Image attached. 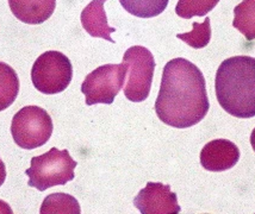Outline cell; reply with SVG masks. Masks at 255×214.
<instances>
[{
	"label": "cell",
	"instance_id": "1",
	"mask_svg": "<svg viewBox=\"0 0 255 214\" xmlns=\"http://www.w3.org/2000/svg\"><path fill=\"white\" fill-rule=\"evenodd\" d=\"M203 73L192 62L174 59L163 68L155 112L163 124L186 129L198 124L209 112Z\"/></svg>",
	"mask_w": 255,
	"mask_h": 214
},
{
	"label": "cell",
	"instance_id": "2",
	"mask_svg": "<svg viewBox=\"0 0 255 214\" xmlns=\"http://www.w3.org/2000/svg\"><path fill=\"white\" fill-rule=\"evenodd\" d=\"M221 107L236 118L255 117V59L230 57L221 63L215 81Z\"/></svg>",
	"mask_w": 255,
	"mask_h": 214
},
{
	"label": "cell",
	"instance_id": "3",
	"mask_svg": "<svg viewBox=\"0 0 255 214\" xmlns=\"http://www.w3.org/2000/svg\"><path fill=\"white\" fill-rule=\"evenodd\" d=\"M78 162L71 157L68 150L51 147L48 152L31 158V167L25 170L28 185L39 192L54 186H62L74 179Z\"/></svg>",
	"mask_w": 255,
	"mask_h": 214
},
{
	"label": "cell",
	"instance_id": "4",
	"mask_svg": "<svg viewBox=\"0 0 255 214\" xmlns=\"http://www.w3.org/2000/svg\"><path fill=\"white\" fill-rule=\"evenodd\" d=\"M14 143L22 149L43 146L53 134V120L44 108L25 106L14 114L11 124Z\"/></svg>",
	"mask_w": 255,
	"mask_h": 214
},
{
	"label": "cell",
	"instance_id": "5",
	"mask_svg": "<svg viewBox=\"0 0 255 214\" xmlns=\"http://www.w3.org/2000/svg\"><path fill=\"white\" fill-rule=\"evenodd\" d=\"M73 67L69 59L60 51H45L36 60L31 69L35 88L43 94H57L69 86Z\"/></svg>",
	"mask_w": 255,
	"mask_h": 214
},
{
	"label": "cell",
	"instance_id": "6",
	"mask_svg": "<svg viewBox=\"0 0 255 214\" xmlns=\"http://www.w3.org/2000/svg\"><path fill=\"white\" fill-rule=\"evenodd\" d=\"M128 66V82L124 87V95L132 102L144 101L149 95L153 82L155 60L147 48L141 45L129 48L123 56Z\"/></svg>",
	"mask_w": 255,
	"mask_h": 214
},
{
	"label": "cell",
	"instance_id": "7",
	"mask_svg": "<svg viewBox=\"0 0 255 214\" xmlns=\"http://www.w3.org/2000/svg\"><path fill=\"white\" fill-rule=\"evenodd\" d=\"M127 74L128 66L124 62L121 65H105L95 69L81 85L86 105H111L123 88Z\"/></svg>",
	"mask_w": 255,
	"mask_h": 214
},
{
	"label": "cell",
	"instance_id": "8",
	"mask_svg": "<svg viewBox=\"0 0 255 214\" xmlns=\"http://www.w3.org/2000/svg\"><path fill=\"white\" fill-rule=\"evenodd\" d=\"M133 205L142 214H178L181 210L177 194L160 182H148L133 199Z\"/></svg>",
	"mask_w": 255,
	"mask_h": 214
},
{
	"label": "cell",
	"instance_id": "9",
	"mask_svg": "<svg viewBox=\"0 0 255 214\" xmlns=\"http://www.w3.org/2000/svg\"><path fill=\"white\" fill-rule=\"evenodd\" d=\"M239 147L228 140L211 141L200 152V163L208 171H226L239 162Z\"/></svg>",
	"mask_w": 255,
	"mask_h": 214
},
{
	"label": "cell",
	"instance_id": "10",
	"mask_svg": "<svg viewBox=\"0 0 255 214\" xmlns=\"http://www.w3.org/2000/svg\"><path fill=\"white\" fill-rule=\"evenodd\" d=\"M8 5L13 16L20 22L37 25L51 17L56 0H8Z\"/></svg>",
	"mask_w": 255,
	"mask_h": 214
},
{
	"label": "cell",
	"instance_id": "11",
	"mask_svg": "<svg viewBox=\"0 0 255 214\" xmlns=\"http://www.w3.org/2000/svg\"><path fill=\"white\" fill-rule=\"evenodd\" d=\"M105 1L106 0L91 1L81 12V24L87 34H90L92 37L104 38L114 43L115 41L111 38V34L116 31V29L109 26L104 10Z\"/></svg>",
	"mask_w": 255,
	"mask_h": 214
},
{
	"label": "cell",
	"instance_id": "12",
	"mask_svg": "<svg viewBox=\"0 0 255 214\" xmlns=\"http://www.w3.org/2000/svg\"><path fill=\"white\" fill-rule=\"evenodd\" d=\"M19 93V79L13 68L0 61V112L13 104Z\"/></svg>",
	"mask_w": 255,
	"mask_h": 214
},
{
	"label": "cell",
	"instance_id": "13",
	"mask_svg": "<svg viewBox=\"0 0 255 214\" xmlns=\"http://www.w3.org/2000/svg\"><path fill=\"white\" fill-rule=\"evenodd\" d=\"M234 28L248 41L255 40V0H244L234 8Z\"/></svg>",
	"mask_w": 255,
	"mask_h": 214
},
{
	"label": "cell",
	"instance_id": "14",
	"mask_svg": "<svg viewBox=\"0 0 255 214\" xmlns=\"http://www.w3.org/2000/svg\"><path fill=\"white\" fill-rule=\"evenodd\" d=\"M41 214H80L77 199L65 193L48 195L41 206Z\"/></svg>",
	"mask_w": 255,
	"mask_h": 214
},
{
	"label": "cell",
	"instance_id": "15",
	"mask_svg": "<svg viewBox=\"0 0 255 214\" xmlns=\"http://www.w3.org/2000/svg\"><path fill=\"white\" fill-rule=\"evenodd\" d=\"M169 0H120L124 10L139 18L156 17L166 10Z\"/></svg>",
	"mask_w": 255,
	"mask_h": 214
},
{
	"label": "cell",
	"instance_id": "16",
	"mask_svg": "<svg viewBox=\"0 0 255 214\" xmlns=\"http://www.w3.org/2000/svg\"><path fill=\"white\" fill-rule=\"evenodd\" d=\"M220 0H179L175 6V13L185 19L192 17H203L212 11Z\"/></svg>",
	"mask_w": 255,
	"mask_h": 214
},
{
	"label": "cell",
	"instance_id": "17",
	"mask_svg": "<svg viewBox=\"0 0 255 214\" xmlns=\"http://www.w3.org/2000/svg\"><path fill=\"white\" fill-rule=\"evenodd\" d=\"M178 38L184 41L185 43L191 45L196 49L204 48L209 44L211 38V28H210V18L206 17L204 23H193V30L186 34L177 35Z\"/></svg>",
	"mask_w": 255,
	"mask_h": 214
},
{
	"label": "cell",
	"instance_id": "18",
	"mask_svg": "<svg viewBox=\"0 0 255 214\" xmlns=\"http://www.w3.org/2000/svg\"><path fill=\"white\" fill-rule=\"evenodd\" d=\"M5 179H6V167L4 162H2L1 158H0V187H1L2 183L5 182Z\"/></svg>",
	"mask_w": 255,
	"mask_h": 214
},
{
	"label": "cell",
	"instance_id": "19",
	"mask_svg": "<svg viewBox=\"0 0 255 214\" xmlns=\"http://www.w3.org/2000/svg\"><path fill=\"white\" fill-rule=\"evenodd\" d=\"M0 213H12V210L8 205H6L2 201H0Z\"/></svg>",
	"mask_w": 255,
	"mask_h": 214
},
{
	"label": "cell",
	"instance_id": "20",
	"mask_svg": "<svg viewBox=\"0 0 255 214\" xmlns=\"http://www.w3.org/2000/svg\"><path fill=\"white\" fill-rule=\"evenodd\" d=\"M251 144H252V146H253V150L255 152V129L253 130V132H252V135H251Z\"/></svg>",
	"mask_w": 255,
	"mask_h": 214
}]
</instances>
